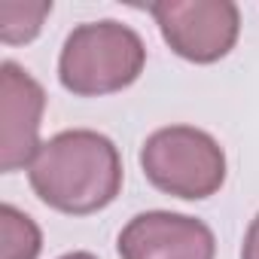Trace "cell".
<instances>
[{"instance_id":"3957f363","label":"cell","mask_w":259,"mask_h":259,"mask_svg":"<svg viewBox=\"0 0 259 259\" xmlns=\"http://www.w3.org/2000/svg\"><path fill=\"white\" fill-rule=\"evenodd\" d=\"M144 177L165 195L201 201L226 183V153L201 128L168 125L153 132L141 147Z\"/></svg>"},{"instance_id":"8992f818","label":"cell","mask_w":259,"mask_h":259,"mask_svg":"<svg viewBox=\"0 0 259 259\" xmlns=\"http://www.w3.org/2000/svg\"><path fill=\"white\" fill-rule=\"evenodd\" d=\"M119 259H213L217 238L207 223L174 210H147L119 232Z\"/></svg>"},{"instance_id":"9c48e42d","label":"cell","mask_w":259,"mask_h":259,"mask_svg":"<svg viewBox=\"0 0 259 259\" xmlns=\"http://www.w3.org/2000/svg\"><path fill=\"white\" fill-rule=\"evenodd\" d=\"M241 259H259V213L253 217L247 235H244V247H241Z\"/></svg>"},{"instance_id":"30bf717a","label":"cell","mask_w":259,"mask_h":259,"mask_svg":"<svg viewBox=\"0 0 259 259\" xmlns=\"http://www.w3.org/2000/svg\"><path fill=\"white\" fill-rule=\"evenodd\" d=\"M58 259H98V256H92V253H85V250H76V253H64V256H58Z\"/></svg>"},{"instance_id":"5b68a950","label":"cell","mask_w":259,"mask_h":259,"mask_svg":"<svg viewBox=\"0 0 259 259\" xmlns=\"http://www.w3.org/2000/svg\"><path fill=\"white\" fill-rule=\"evenodd\" d=\"M46 110L43 85L16 61L0 64V171L31 168L40 153V125Z\"/></svg>"},{"instance_id":"6da1fadb","label":"cell","mask_w":259,"mask_h":259,"mask_svg":"<svg viewBox=\"0 0 259 259\" xmlns=\"http://www.w3.org/2000/svg\"><path fill=\"white\" fill-rule=\"evenodd\" d=\"M28 180L37 198L52 210L89 217L116 201L122 189V159L107 135L73 128L40 147Z\"/></svg>"},{"instance_id":"277c9868","label":"cell","mask_w":259,"mask_h":259,"mask_svg":"<svg viewBox=\"0 0 259 259\" xmlns=\"http://www.w3.org/2000/svg\"><path fill=\"white\" fill-rule=\"evenodd\" d=\"M150 13L171 52L192 64L226 58L241 34V13L232 0H165Z\"/></svg>"},{"instance_id":"ba28073f","label":"cell","mask_w":259,"mask_h":259,"mask_svg":"<svg viewBox=\"0 0 259 259\" xmlns=\"http://www.w3.org/2000/svg\"><path fill=\"white\" fill-rule=\"evenodd\" d=\"M52 13V0H25V4H16V0H7V4H0V40L7 46H19V43H31L46 16Z\"/></svg>"},{"instance_id":"7a4b0ae2","label":"cell","mask_w":259,"mask_h":259,"mask_svg":"<svg viewBox=\"0 0 259 259\" xmlns=\"http://www.w3.org/2000/svg\"><path fill=\"white\" fill-rule=\"evenodd\" d=\"M147 46L135 28L113 19L76 25L58 55V79L76 98L122 92L144 73Z\"/></svg>"},{"instance_id":"52a82bcc","label":"cell","mask_w":259,"mask_h":259,"mask_svg":"<svg viewBox=\"0 0 259 259\" xmlns=\"http://www.w3.org/2000/svg\"><path fill=\"white\" fill-rule=\"evenodd\" d=\"M0 235H4L0 259H37L43 250L40 226L28 213H22L16 204L0 207Z\"/></svg>"}]
</instances>
